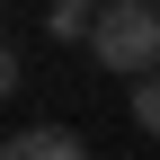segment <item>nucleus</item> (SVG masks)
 Wrapping results in <instances>:
<instances>
[{
	"instance_id": "obj_1",
	"label": "nucleus",
	"mask_w": 160,
	"mask_h": 160,
	"mask_svg": "<svg viewBox=\"0 0 160 160\" xmlns=\"http://www.w3.org/2000/svg\"><path fill=\"white\" fill-rule=\"evenodd\" d=\"M89 53H98V71H125V80L160 71V0H107L89 27Z\"/></svg>"
},
{
	"instance_id": "obj_2",
	"label": "nucleus",
	"mask_w": 160,
	"mask_h": 160,
	"mask_svg": "<svg viewBox=\"0 0 160 160\" xmlns=\"http://www.w3.org/2000/svg\"><path fill=\"white\" fill-rule=\"evenodd\" d=\"M18 160H89V142H80V133H62V125H36L27 142H18Z\"/></svg>"
},
{
	"instance_id": "obj_3",
	"label": "nucleus",
	"mask_w": 160,
	"mask_h": 160,
	"mask_svg": "<svg viewBox=\"0 0 160 160\" xmlns=\"http://www.w3.org/2000/svg\"><path fill=\"white\" fill-rule=\"evenodd\" d=\"M133 125H142V133H160V71H142V80H133Z\"/></svg>"
},
{
	"instance_id": "obj_4",
	"label": "nucleus",
	"mask_w": 160,
	"mask_h": 160,
	"mask_svg": "<svg viewBox=\"0 0 160 160\" xmlns=\"http://www.w3.org/2000/svg\"><path fill=\"white\" fill-rule=\"evenodd\" d=\"M18 80H27V71H18V53L0 45V98H18Z\"/></svg>"
}]
</instances>
